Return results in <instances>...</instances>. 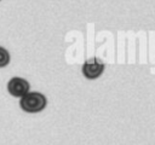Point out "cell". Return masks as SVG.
Masks as SVG:
<instances>
[{"label":"cell","instance_id":"obj_1","mask_svg":"<svg viewBox=\"0 0 155 145\" xmlns=\"http://www.w3.org/2000/svg\"><path fill=\"white\" fill-rule=\"evenodd\" d=\"M46 105H47V99L40 92H28L19 100L21 109L29 114L40 112L46 108Z\"/></svg>","mask_w":155,"mask_h":145},{"label":"cell","instance_id":"obj_2","mask_svg":"<svg viewBox=\"0 0 155 145\" xmlns=\"http://www.w3.org/2000/svg\"><path fill=\"white\" fill-rule=\"evenodd\" d=\"M103 70H104V64L97 57L90 58L82 65V75L88 80H94V79L99 77L102 75Z\"/></svg>","mask_w":155,"mask_h":145},{"label":"cell","instance_id":"obj_3","mask_svg":"<svg viewBox=\"0 0 155 145\" xmlns=\"http://www.w3.org/2000/svg\"><path fill=\"white\" fill-rule=\"evenodd\" d=\"M29 88H30L29 82L23 77L16 76L7 82V92L16 98H22L23 95H25L29 92Z\"/></svg>","mask_w":155,"mask_h":145},{"label":"cell","instance_id":"obj_4","mask_svg":"<svg viewBox=\"0 0 155 145\" xmlns=\"http://www.w3.org/2000/svg\"><path fill=\"white\" fill-rule=\"evenodd\" d=\"M10 53L6 48H4L2 46H0V68H4L6 65H8L10 63Z\"/></svg>","mask_w":155,"mask_h":145},{"label":"cell","instance_id":"obj_5","mask_svg":"<svg viewBox=\"0 0 155 145\" xmlns=\"http://www.w3.org/2000/svg\"><path fill=\"white\" fill-rule=\"evenodd\" d=\"M0 1H1V0H0Z\"/></svg>","mask_w":155,"mask_h":145}]
</instances>
